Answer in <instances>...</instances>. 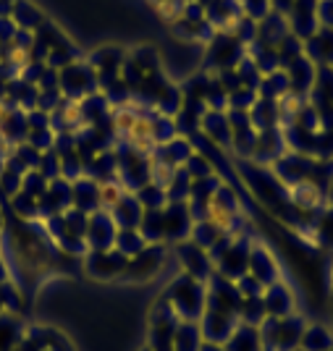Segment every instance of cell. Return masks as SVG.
I'll use <instances>...</instances> for the list:
<instances>
[{"label": "cell", "mask_w": 333, "mask_h": 351, "mask_svg": "<svg viewBox=\"0 0 333 351\" xmlns=\"http://www.w3.org/2000/svg\"><path fill=\"white\" fill-rule=\"evenodd\" d=\"M126 134H129V142L134 147H147L152 142V121L134 118V123H131V129Z\"/></svg>", "instance_id": "6da1fadb"}, {"label": "cell", "mask_w": 333, "mask_h": 351, "mask_svg": "<svg viewBox=\"0 0 333 351\" xmlns=\"http://www.w3.org/2000/svg\"><path fill=\"white\" fill-rule=\"evenodd\" d=\"M5 118H8V108H5V103L0 100V126L5 123Z\"/></svg>", "instance_id": "3957f363"}, {"label": "cell", "mask_w": 333, "mask_h": 351, "mask_svg": "<svg viewBox=\"0 0 333 351\" xmlns=\"http://www.w3.org/2000/svg\"><path fill=\"white\" fill-rule=\"evenodd\" d=\"M210 223H213L216 228H223V231L231 228V210L213 202V205H210Z\"/></svg>", "instance_id": "7a4b0ae2"}]
</instances>
